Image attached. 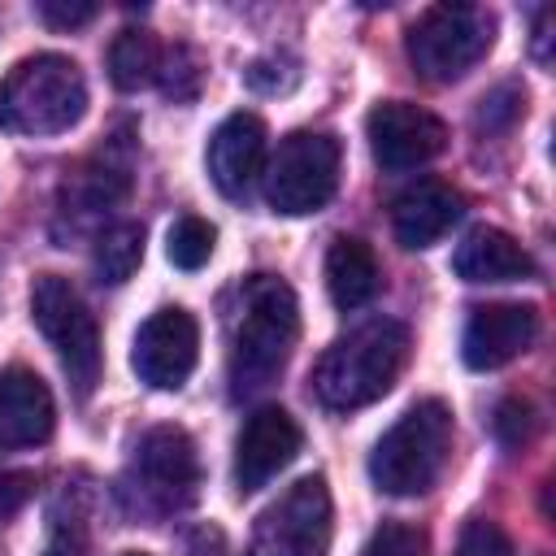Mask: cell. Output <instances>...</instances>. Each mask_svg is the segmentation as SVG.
I'll return each instance as SVG.
<instances>
[{
	"mask_svg": "<svg viewBox=\"0 0 556 556\" xmlns=\"http://www.w3.org/2000/svg\"><path fill=\"white\" fill-rule=\"evenodd\" d=\"M300 339L295 291L274 274H252L239 287V317L230 326V391L235 400L265 391L291 361Z\"/></svg>",
	"mask_w": 556,
	"mask_h": 556,
	"instance_id": "cell-1",
	"label": "cell"
},
{
	"mask_svg": "<svg viewBox=\"0 0 556 556\" xmlns=\"http://www.w3.org/2000/svg\"><path fill=\"white\" fill-rule=\"evenodd\" d=\"M404 361H408L404 321L369 317L321 352V361L313 365V395L334 413L365 408L395 387Z\"/></svg>",
	"mask_w": 556,
	"mask_h": 556,
	"instance_id": "cell-2",
	"label": "cell"
},
{
	"mask_svg": "<svg viewBox=\"0 0 556 556\" xmlns=\"http://www.w3.org/2000/svg\"><path fill=\"white\" fill-rule=\"evenodd\" d=\"M87 113V78L65 52H35L0 83V130L9 135H65Z\"/></svg>",
	"mask_w": 556,
	"mask_h": 556,
	"instance_id": "cell-3",
	"label": "cell"
},
{
	"mask_svg": "<svg viewBox=\"0 0 556 556\" xmlns=\"http://www.w3.org/2000/svg\"><path fill=\"white\" fill-rule=\"evenodd\" d=\"M452 408L417 400L369 452V478L382 495H426L452 456Z\"/></svg>",
	"mask_w": 556,
	"mask_h": 556,
	"instance_id": "cell-4",
	"label": "cell"
},
{
	"mask_svg": "<svg viewBox=\"0 0 556 556\" xmlns=\"http://www.w3.org/2000/svg\"><path fill=\"white\" fill-rule=\"evenodd\" d=\"M495 43V13L482 4H430L408 26V61L430 83H456Z\"/></svg>",
	"mask_w": 556,
	"mask_h": 556,
	"instance_id": "cell-5",
	"label": "cell"
},
{
	"mask_svg": "<svg viewBox=\"0 0 556 556\" xmlns=\"http://www.w3.org/2000/svg\"><path fill=\"white\" fill-rule=\"evenodd\" d=\"M30 321L56 348L74 391L87 400L91 387L100 382L104 352H100V326H96L91 308L83 304V295L74 291V282L61 274H39L30 282Z\"/></svg>",
	"mask_w": 556,
	"mask_h": 556,
	"instance_id": "cell-6",
	"label": "cell"
},
{
	"mask_svg": "<svg viewBox=\"0 0 556 556\" xmlns=\"http://www.w3.org/2000/svg\"><path fill=\"white\" fill-rule=\"evenodd\" d=\"M343 148L326 130H295L278 143L274 161L265 165V200L282 217H304L330 204L339 187Z\"/></svg>",
	"mask_w": 556,
	"mask_h": 556,
	"instance_id": "cell-7",
	"label": "cell"
},
{
	"mask_svg": "<svg viewBox=\"0 0 556 556\" xmlns=\"http://www.w3.org/2000/svg\"><path fill=\"white\" fill-rule=\"evenodd\" d=\"M334 534V504L321 473L295 478L252 526L248 556H326Z\"/></svg>",
	"mask_w": 556,
	"mask_h": 556,
	"instance_id": "cell-8",
	"label": "cell"
},
{
	"mask_svg": "<svg viewBox=\"0 0 556 556\" xmlns=\"http://www.w3.org/2000/svg\"><path fill=\"white\" fill-rule=\"evenodd\" d=\"M126 486L148 513H178L200 495V456L182 426H152L130 456Z\"/></svg>",
	"mask_w": 556,
	"mask_h": 556,
	"instance_id": "cell-9",
	"label": "cell"
},
{
	"mask_svg": "<svg viewBox=\"0 0 556 556\" xmlns=\"http://www.w3.org/2000/svg\"><path fill=\"white\" fill-rule=\"evenodd\" d=\"M365 135H369V152L387 174H408L430 165L443 148H447V126L443 117H434L421 104L408 100H382L369 109L365 117Z\"/></svg>",
	"mask_w": 556,
	"mask_h": 556,
	"instance_id": "cell-10",
	"label": "cell"
},
{
	"mask_svg": "<svg viewBox=\"0 0 556 556\" xmlns=\"http://www.w3.org/2000/svg\"><path fill=\"white\" fill-rule=\"evenodd\" d=\"M195 361H200V326L178 304L156 308L139 326L135 348H130V365L139 382H148L152 391H178L191 378Z\"/></svg>",
	"mask_w": 556,
	"mask_h": 556,
	"instance_id": "cell-11",
	"label": "cell"
},
{
	"mask_svg": "<svg viewBox=\"0 0 556 556\" xmlns=\"http://www.w3.org/2000/svg\"><path fill=\"white\" fill-rule=\"evenodd\" d=\"M300 447H304L300 421L278 404H261L256 413H248L235 439V486L243 495L261 491L269 478H278L300 456Z\"/></svg>",
	"mask_w": 556,
	"mask_h": 556,
	"instance_id": "cell-12",
	"label": "cell"
},
{
	"mask_svg": "<svg viewBox=\"0 0 556 556\" xmlns=\"http://www.w3.org/2000/svg\"><path fill=\"white\" fill-rule=\"evenodd\" d=\"M539 334L534 304H478L460 334V361L478 374L517 361Z\"/></svg>",
	"mask_w": 556,
	"mask_h": 556,
	"instance_id": "cell-13",
	"label": "cell"
},
{
	"mask_svg": "<svg viewBox=\"0 0 556 556\" xmlns=\"http://www.w3.org/2000/svg\"><path fill=\"white\" fill-rule=\"evenodd\" d=\"M208 178L226 200H243L265 174V122L256 113H230L208 135Z\"/></svg>",
	"mask_w": 556,
	"mask_h": 556,
	"instance_id": "cell-14",
	"label": "cell"
},
{
	"mask_svg": "<svg viewBox=\"0 0 556 556\" xmlns=\"http://www.w3.org/2000/svg\"><path fill=\"white\" fill-rule=\"evenodd\" d=\"M56 404L48 382L26 369L9 365L0 374V447H39L52 439Z\"/></svg>",
	"mask_w": 556,
	"mask_h": 556,
	"instance_id": "cell-15",
	"label": "cell"
},
{
	"mask_svg": "<svg viewBox=\"0 0 556 556\" xmlns=\"http://www.w3.org/2000/svg\"><path fill=\"white\" fill-rule=\"evenodd\" d=\"M460 213H465V200L456 187L439 178H421L391 200V230L404 248H430L460 222Z\"/></svg>",
	"mask_w": 556,
	"mask_h": 556,
	"instance_id": "cell-16",
	"label": "cell"
},
{
	"mask_svg": "<svg viewBox=\"0 0 556 556\" xmlns=\"http://www.w3.org/2000/svg\"><path fill=\"white\" fill-rule=\"evenodd\" d=\"M452 269L465 282H521L534 274L530 252L500 226H473L456 252H452Z\"/></svg>",
	"mask_w": 556,
	"mask_h": 556,
	"instance_id": "cell-17",
	"label": "cell"
},
{
	"mask_svg": "<svg viewBox=\"0 0 556 556\" xmlns=\"http://www.w3.org/2000/svg\"><path fill=\"white\" fill-rule=\"evenodd\" d=\"M378 287H382V269H378L374 248L356 235H339L326 252V291L334 308L356 313L378 295Z\"/></svg>",
	"mask_w": 556,
	"mask_h": 556,
	"instance_id": "cell-18",
	"label": "cell"
},
{
	"mask_svg": "<svg viewBox=\"0 0 556 556\" xmlns=\"http://www.w3.org/2000/svg\"><path fill=\"white\" fill-rule=\"evenodd\" d=\"M156 70H161V48L148 30H117L113 43H109V78L117 91H139L148 83H156Z\"/></svg>",
	"mask_w": 556,
	"mask_h": 556,
	"instance_id": "cell-19",
	"label": "cell"
},
{
	"mask_svg": "<svg viewBox=\"0 0 556 556\" xmlns=\"http://www.w3.org/2000/svg\"><path fill=\"white\" fill-rule=\"evenodd\" d=\"M143 261V226L139 222H113L100 230L96 252H91V269L100 282L122 287Z\"/></svg>",
	"mask_w": 556,
	"mask_h": 556,
	"instance_id": "cell-20",
	"label": "cell"
},
{
	"mask_svg": "<svg viewBox=\"0 0 556 556\" xmlns=\"http://www.w3.org/2000/svg\"><path fill=\"white\" fill-rule=\"evenodd\" d=\"M213 243H217V230H213V222H204V217H195V213H182V217L169 226V239H165V256H169L178 269L195 274V269H204V265H208V256H213Z\"/></svg>",
	"mask_w": 556,
	"mask_h": 556,
	"instance_id": "cell-21",
	"label": "cell"
},
{
	"mask_svg": "<svg viewBox=\"0 0 556 556\" xmlns=\"http://www.w3.org/2000/svg\"><path fill=\"white\" fill-rule=\"evenodd\" d=\"M156 83H161V91H165L169 100H178V104H182V100H195V91H200V61H195V52L182 48V43L165 48V52H161Z\"/></svg>",
	"mask_w": 556,
	"mask_h": 556,
	"instance_id": "cell-22",
	"label": "cell"
},
{
	"mask_svg": "<svg viewBox=\"0 0 556 556\" xmlns=\"http://www.w3.org/2000/svg\"><path fill=\"white\" fill-rule=\"evenodd\" d=\"M534 426H539V417H534L530 400H517V395H508V400H500V404H495L491 430H495L500 447H508V452L526 447V443L534 439Z\"/></svg>",
	"mask_w": 556,
	"mask_h": 556,
	"instance_id": "cell-23",
	"label": "cell"
},
{
	"mask_svg": "<svg viewBox=\"0 0 556 556\" xmlns=\"http://www.w3.org/2000/svg\"><path fill=\"white\" fill-rule=\"evenodd\" d=\"M521 113H526V91H521L517 83H500V87L486 91L482 104H478V130L500 135V130H508Z\"/></svg>",
	"mask_w": 556,
	"mask_h": 556,
	"instance_id": "cell-24",
	"label": "cell"
},
{
	"mask_svg": "<svg viewBox=\"0 0 556 556\" xmlns=\"http://www.w3.org/2000/svg\"><path fill=\"white\" fill-rule=\"evenodd\" d=\"M295 78H300V65H295V56H287V52L256 56V61L243 70V83H248L252 91H261V96L291 91V87H295Z\"/></svg>",
	"mask_w": 556,
	"mask_h": 556,
	"instance_id": "cell-25",
	"label": "cell"
},
{
	"mask_svg": "<svg viewBox=\"0 0 556 556\" xmlns=\"http://www.w3.org/2000/svg\"><path fill=\"white\" fill-rule=\"evenodd\" d=\"M361 556H426V530L408 521H382Z\"/></svg>",
	"mask_w": 556,
	"mask_h": 556,
	"instance_id": "cell-26",
	"label": "cell"
},
{
	"mask_svg": "<svg viewBox=\"0 0 556 556\" xmlns=\"http://www.w3.org/2000/svg\"><path fill=\"white\" fill-rule=\"evenodd\" d=\"M452 556H513V543H508V534L495 526V521H469L465 530H460V539H456V552Z\"/></svg>",
	"mask_w": 556,
	"mask_h": 556,
	"instance_id": "cell-27",
	"label": "cell"
},
{
	"mask_svg": "<svg viewBox=\"0 0 556 556\" xmlns=\"http://www.w3.org/2000/svg\"><path fill=\"white\" fill-rule=\"evenodd\" d=\"M39 17L56 30H70V26H83L96 17V4L87 0H39Z\"/></svg>",
	"mask_w": 556,
	"mask_h": 556,
	"instance_id": "cell-28",
	"label": "cell"
},
{
	"mask_svg": "<svg viewBox=\"0 0 556 556\" xmlns=\"http://www.w3.org/2000/svg\"><path fill=\"white\" fill-rule=\"evenodd\" d=\"M87 552V539H83V526L74 517H56L52 530H48V543L39 556H83Z\"/></svg>",
	"mask_w": 556,
	"mask_h": 556,
	"instance_id": "cell-29",
	"label": "cell"
},
{
	"mask_svg": "<svg viewBox=\"0 0 556 556\" xmlns=\"http://www.w3.org/2000/svg\"><path fill=\"white\" fill-rule=\"evenodd\" d=\"M22 495H26V478H9V473H0V517L13 513V508L22 504Z\"/></svg>",
	"mask_w": 556,
	"mask_h": 556,
	"instance_id": "cell-30",
	"label": "cell"
},
{
	"mask_svg": "<svg viewBox=\"0 0 556 556\" xmlns=\"http://www.w3.org/2000/svg\"><path fill=\"white\" fill-rule=\"evenodd\" d=\"M547 35H552V9L534 13V61L547 65Z\"/></svg>",
	"mask_w": 556,
	"mask_h": 556,
	"instance_id": "cell-31",
	"label": "cell"
},
{
	"mask_svg": "<svg viewBox=\"0 0 556 556\" xmlns=\"http://www.w3.org/2000/svg\"><path fill=\"white\" fill-rule=\"evenodd\" d=\"M126 556H143V552H126Z\"/></svg>",
	"mask_w": 556,
	"mask_h": 556,
	"instance_id": "cell-32",
	"label": "cell"
}]
</instances>
